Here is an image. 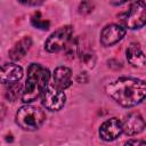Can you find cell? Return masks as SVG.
<instances>
[{
    "instance_id": "6da1fadb",
    "label": "cell",
    "mask_w": 146,
    "mask_h": 146,
    "mask_svg": "<svg viewBox=\"0 0 146 146\" xmlns=\"http://www.w3.org/2000/svg\"><path fill=\"white\" fill-rule=\"evenodd\" d=\"M106 91L117 104L131 107L141 103L146 95V84L143 80L120 78L106 86Z\"/></svg>"
},
{
    "instance_id": "7a4b0ae2",
    "label": "cell",
    "mask_w": 146,
    "mask_h": 146,
    "mask_svg": "<svg viewBox=\"0 0 146 146\" xmlns=\"http://www.w3.org/2000/svg\"><path fill=\"white\" fill-rule=\"evenodd\" d=\"M50 80V72L48 68L40 64H31L27 68V76L25 87L23 89L22 100L24 103H31L41 97L44 89L48 87Z\"/></svg>"
},
{
    "instance_id": "3957f363",
    "label": "cell",
    "mask_w": 146,
    "mask_h": 146,
    "mask_svg": "<svg viewBox=\"0 0 146 146\" xmlns=\"http://www.w3.org/2000/svg\"><path fill=\"white\" fill-rule=\"evenodd\" d=\"M46 120L42 110L32 105L22 106L16 113V123L24 130L33 131L39 129Z\"/></svg>"
},
{
    "instance_id": "277c9868",
    "label": "cell",
    "mask_w": 146,
    "mask_h": 146,
    "mask_svg": "<svg viewBox=\"0 0 146 146\" xmlns=\"http://www.w3.org/2000/svg\"><path fill=\"white\" fill-rule=\"evenodd\" d=\"M121 26L124 29H139L145 25L146 22V8L144 1L132 2L128 10L117 15Z\"/></svg>"
},
{
    "instance_id": "5b68a950",
    "label": "cell",
    "mask_w": 146,
    "mask_h": 146,
    "mask_svg": "<svg viewBox=\"0 0 146 146\" xmlns=\"http://www.w3.org/2000/svg\"><path fill=\"white\" fill-rule=\"evenodd\" d=\"M73 34V27L67 25L58 29L55 31L46 41V49L49 52H57L62 49H64L67 43L70 42L71 38Z\"/></svg>"
},
{
    "instance_id": "8992f818",
    "label": "cell",
    "mask_w": 146,
    "mask_h": 146,
    "mask_svg": "<svg viewBox=\"0 0 146 146\" xmlns=\"http://www.w3.org/2000/svg\"><path fill=\"white\" fill-rule=\"evenodd\" d=\"M42 105L49 111H59L66 102V96L63 90L57 89L54 86H49L44 89L41 95Z\"/></svg>"
},
{
    "instance_id": "52a82bcc",
    "label": "cell",
    "mask_w": 146,
    "mask_h": 146,
    "mask_svg": "<svg viewBox=\"0 0 146 146\" xmlns=\"http://www.w3.org/2000/svg\"><path fill=\"white\" fill-rule=\"evenodd\" d=\"M124 35H125V29H123L121 25L117 24H110L102 30L100 42L105 47L113 46L120 40H122Z\"/></svg>"
},
{
    "instance_id": "ba28073f",
    "label": "cell",
    "mask_w": 146,
    "mask_h": 146,
    "mask_svg": "<svg viewBox=\"0 0 146 146\" xmlns=\"http://www.w3.org/2000/svg\"><path fill=\"white\" fill-rule=\"evenodd\" d=\"M23 76V68L14 63H7L0 66V82L6 86L17 83Z\"/></svg>"
},
{
    "instance_id": "9c48e42d",
    "label": "cell",
    "mask_w": 146,
    "mask_h": 146,
    "mask_svg": "<svg viewBox=\"0 0 146 146\" xmlns=\"http://www.w3.org/2000/svg\"><path fill=\"white\" fill-rule=\"evenodd\" d=\"M122 132V122L116 117L106 120L99 128V136L105 141L115 140Z\"/></svg>"
},
{
    "instance_id": "30bf717a",
    "label": "cell",
    "mask_w": 146,
    "mask_h": 146,
    "mask_svg": "<svg viewBox=\"0 0 146 146\" xmlns=\"http://www.w3.org/2000/svg\"><path fill=\"white\" fill-rule=\"evenodd\" d=\"M145 128V121L139 113H130L122 122V131L128 136L140 133Z\"/></svg>"
},
{
    "instance_id": "8fae6325",
    "label": "cell",
    "mask_w": 146,
    "mask_h": 146,
    "mask_svg": "<svg viewBox=\"0 0 146 146\" xmlns=\"http://www.w3.org/2000/svg\"><path fill=\"white\" fill-rule=\"evenodd\" d=\"M54 87L59 90H65L72 83V71L66 66H58L52 74Z\"/></svg>"
},
{
    "instance_id": "7c38bea8",
    "label": "cell",
    "mask_w": 146,
    "mask_h": 146,
    "mask_svg": "<svg viewBox=\"0 0 146 146\" xmlns=\"http://www.w3.org/2000/svg\"><path fill=\"white\" fill-rule=\"evenodd\" d=\"M32 44V40L29 36L23 38L22 40H19L10 50H9V57L13 60H18L21 58H23L25 56V54L29 51L30 47Z\"/></svg>"
},
{
    "instance_id": "4fadbf2b",
    "label": "cell",
    "mask_w": 146,
    "mask_h": 146,
    "mask_svg": "<svg viewBox=\"0 0 146 146\" xmlns=\"http://www.w3.org/2000/svg\"><path fill=\"white\" fill-rule=\"evenodd\" d=\"M127 59L132 66H136V67L144 66V64H145V55H144L143 50L140 49V47L135 43H132L128 47Z\"/></svg>"
},
{
    "instance_id": "5bb4252c",
    "label": "cell",
    "mask_w": 146,
    "mask_h": 146,
    "mask_svg": "<svg viewBox=\"0 0 146 146\" xmlns=\"http://www.w3.org/2000/svg\"><path fill=\"white\" fill-rule=\"evenodd\" d=\"M22 95H23V87L19 82L15 83V84H10L8 86L7 88V91H6V98L14 102L16 100L18 97L22 98Z\"/></svg>"
},
{
    "instance_id": "9a60e30c",
    "label": "cell",
    "mask_w": 146,
    "mask_h": 146,
    "mask_svg": "<svg viewBox=\"0 0 146 146\" xmlns=\"http://www.w3.org/2000/svg\"><path fill=\"white\" fill-rule=\"evenodd\" d=\"M32 23H33V25H35L36 27H40V29H42V30H47L48 26H49V23H48V22L41 21L40 18H35V17L32 18Z\"/></svg>"
},
{
    "instance_id": "2e32d148",
    "label": "cell",
    "mask_w": 146,
    "mask_h": 146,
    "mask_svg": "<svg viewBox=\"0 0 146 146\" xmlns=\"http://www.w3.org/2000/svg\"><path fill=\"white\" fill-rule=\"evenodd\" d=\"M92 7H94V5L91 3V2H82V3H80V13H83V14H86V13H89V11H91L92 10Z\"/></svg>"
},
{
    "instance_id": "e0dca14e",
    "label": "cell",
    "mask_w": 146,
    "mask_h": 146,
    "mask_svg": "<svg viewBox=\"0 0 146 146\" xmlns=\"http://www.w3.org/2000/svg\"><path fill=\"white\" fill-rule=\"evenodd\" d=\"M124 146H146V143L143 139H130L124 144Z\"/></svg>"
},
{
    "instance_id": "ac0fdd59",
    "label": "cell",
    "mask_w": 146,
    "mask_h": 146,
    "mask_svg": "<svg viewBox=\"0 0 146 146\" xmlns=\"http://www.w3.org/2000/svg\"><path fill=\"white\" fill-rule=\"evenodd\" d=\"M22 3H25V5H39V3H41V1H22Z\"/></svg>"
},
{
    "instance_id": "d6986e66",
    "label": "cell",
    "mask_w": 146,
    "mask_h": 146,
    "mask_svg": "<svg viewBox=\"0 0 146 146\" xmlns=\"http://www.w3.org/2000/svg\"><path fill=\"white\" fill-rule=\"evenodd\" d=\"M3 115H5V107L0 104V120L3 117Z\"/></svg>"
}]
</instances>
